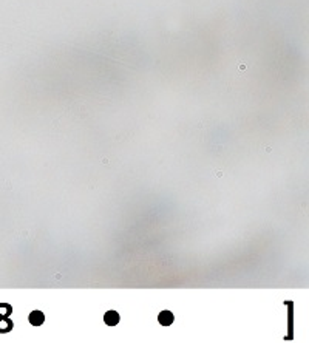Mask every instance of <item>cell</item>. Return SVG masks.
<instances>
[{
  "label": "cell",
  "instance_id": "1",
  "mask_svg": "<svg viewBox=\"0 0 309 343\" xmlns=\"http://www.w3.org/2000/svg\"><path fill=\"white\" fill-rule=\"evenodd\" d=\"M45 321V315L40 311H32L30 314V323L34 326H40Z\"/></svg>",
  "mask_w": 309,
  "mask_h": 343
},
{
  "label": "cell",
  "instance_id": "2",
  "mask_svg": "<svg viewBox=\"0 0 309 343\" xmlns=\"http://www.w3.org/2000/svg\"><path fill=\"white\" fill-rule=\"evenodd\" d=\"M104 321L108 326H114V325H118L119 323V314L116 312V311H108L104 315Z\"/></svg>",
  "mask_w": 309,
  "mask_h": 343
},
{
  "label": "cell",
  "instance_id": "3",
  "mask_svg": "<svg viewBox=\"0 0 309 343\" xmlns=\"http://www.w3.org/2000/svg\"><path fill=\"white\" fill-rule=\"evenodd\" d=\"M158 321L161 325H164V326H168V325H172L173 323V314L170 312V311H162L158 315Z\"/></svg>",
  "mask_w": 309,
  "mask_h": 343
}]
</instances>
